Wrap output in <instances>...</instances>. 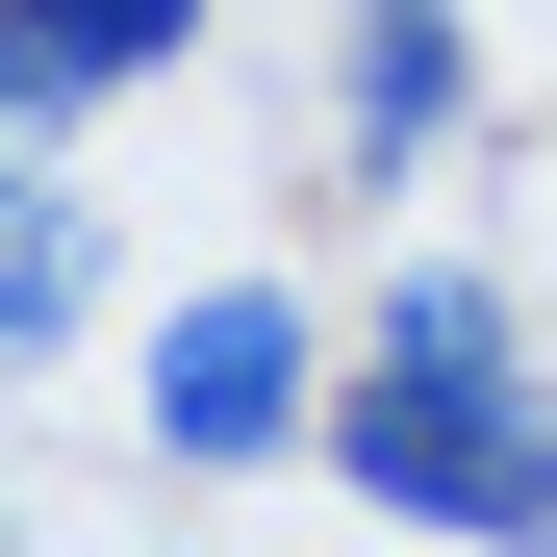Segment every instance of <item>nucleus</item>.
I'll return each mask as SVG.
<instances>
[{"label": "nucleus", "instance_id": "obj_4", "mask_svg": "<svg viewBox=\"0 0 557 557\" xmlns=\"http://www.w3.org/2000/svg\"><path fill=\"white\" fill-rule=\"evenodd\" d=\"M203 51V0H0V102L26 127H102L127 76H177Z\"/></svg>", "mask_w": 557, "mask_h": 557}, {"label": "nucleus", "instance_id": "obj_3", "mask_svg": "<svg viewBox=\"0 0 557 557\" xmlns=\"http://www.w3.org/2000/svg\"><path fill=\"white\" fill-rule=\"evenodd\" d=\"M456 102H482V51H456V0H330V152L355 177H431Z\"/></svg>", "mask_w": 557, "mask_h": 557}, {"label": "nucleus", "instance_id": "obj_1", "mask_svg": "<svg viewBox=\"0 0 557 557\" xmlns=\"http://www.w3.org/2000/svg\"><path fill=\"white\" fill-rule=\"evenodd\" d=\"M330 482L381 507V532H557V381H532V305L507 278H381V330H355V381H330Z\"/></svg>", "mask_w": 557, "mask_h": 557}, {"label": "nucleus", "instance_id": "obj_5", "mask_svg": "<svg viewBox=\"0 0 557 557\" xmlns=\"http://www.w3.org/2000/svg\"><path fill=\"white\" fill-rule=\"evenodd\" d=\"M76 305H102V203H76L51 127H26V177H0V355H76Z\"/></svg>", "mask_w": 557, "mask_h": 557}, {"label": "nucleus", "instance_id": "obj_2", "mask_svg": "<svg viewBox=\"0 0 557 557\" xmlns=\"http://www.w3.org/2000/svg\"><path fill=\"white\" fill-rule=\"evenodd\" d=\"M330 381H355V330L305 305V278H177L152 355H127V406L177 482H228V456H330Z\"/></svg>", "mask_w": 557, "mask_h": 557}]
</instances>
